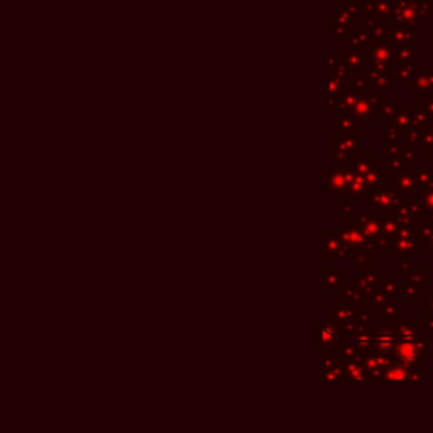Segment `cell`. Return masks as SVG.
<instances>
[{
    "instance_id": "6da1fadb",
    "label": "cell",
    "mask_w": 433,
    "mask_h": 433,
    "mask_svg": "<svg viewBox=\"0 0 433 433\" xmlns=\"http://www.w3.org/2000/svg\"><path fill=\"white\" fill-rule=\"evenodd\" d=\"M417 354H418V347H417L415 342H411L410 338H408V340L405 338V340L401 342V345L398 347V355H400L401 359H406V361L415 359V357H417Z\"/></svg>"
},
{
    "instance_id": "7a4b0ae2",
    "label": "cell",
    "mask_w": 433,
    "mask_h": 433,
    "mask_svg": "<svg viewBox=\"0 0 433 433\" xmlns=\"http://www.w3.org/2000/svg\"><path fill=\"white\" fill-rule=\"evenodd\" d=\"M406 377H408V372L403 369V367H396L394 371H391V379L394 381H403L406 379Z\"/></svg>"
},
{
    "instance_id": "3957f363",
    "label": "cell",
    "mask_w": 433,
    "mask_h": 433,
    "mask_svg": "<svg viewBox=\"0 0 433 433\" xmlns=\"http://www.w3.org/2000/svg\"><path fill=\"white\" fill-rule=\"evenodd\" d=\"M333 337H335V330L327 325V327L323 328V342H332Z\"/></svg>"
},
{
    "instance_id": "277c9868",
    "label": "cell",
    "mask_w": 433,
    "mask_h": 433,
    "mask_svg": "<svg viewBox=\"0 0 433 433\" xmlns=\"http://www.w3.org/2000/svg\"><path fill=\"white\" fill-rule=\"evenodd\" d=\"M393 344V338L391 337H386V335H381L379 338H377V345L383 347V349H388L389 345Z\"/></svg>"
}]
</instances>
